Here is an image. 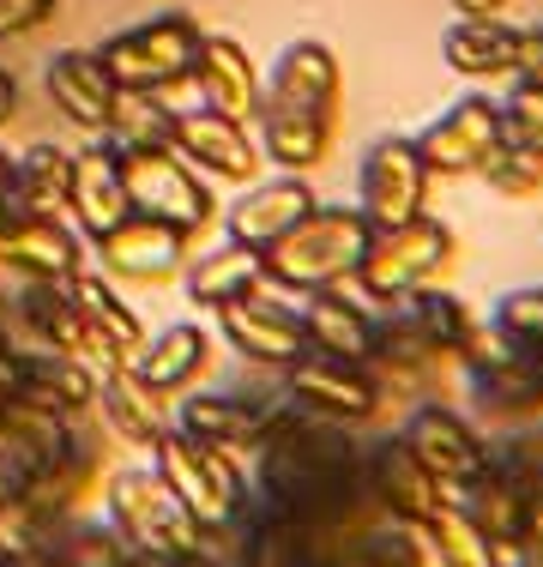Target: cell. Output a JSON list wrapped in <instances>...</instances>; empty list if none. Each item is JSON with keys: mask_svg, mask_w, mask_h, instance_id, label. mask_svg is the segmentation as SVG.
<instances>
[{"mask_svg": "<svg viewBox=\"0 0 543 567\" xmlns=\"http://www.w3.org/2000/svg\"><path fill=\"white\" fill-rule=\"evenodd\" d=\"M0 567H61V561H54V556H49V544H43V549H31V556H19V561H0Z\"/></svg>", "mask_w": 543, "mask_h": 567, "instance_id": "f5cc1de1", "label": "cell"}, {"mask_svg": "<svg viewBox=\"0 0 543 567\" xmlns=\"http://www.w3.org/2000/svg\"><path fill=\"white\" fill-rule=\"evenodd\" d=\"M501 140H508L501 103L483 97V91H465V97L447 103V110L434 115L423 133H417V157L429 164V175H447V182H459V175H478L483 157L495 152Z\"/></svg>", "mask_w": 543, "mask_h": 567, "instance_id": "4fadbf2b", "label": "cell"}, {"mask_svg": "<svg viewBox=\"0 0 543 567\" xmlns=\"http://www.w3.org/2000/svg\"><path fill=\"white\" fill-rule=\"evenodd\" d=\"M332 567H434V549L417 519H392L380 513L375 525H362L357 537L332 549Z\"/></svg>", "mask_w": 543, "mask_h": 567, "instance_id": "836d02e7", "label": "cell"}, {"mask_svg": "<svg viewBox=\"0 0 543 567\" xmlns=\"http://www.w3.org/2000/svg\"><path fill=\"white\" fill-rule=\"evenodd\" d=\"M98 381H103V374L91 369L85 357L24 344V393L19 399L43 404V411L66 416V423H91V416H98Z\"/></svg>", "mask_w": 543, "mask_h": 567, "instance_id": "4316f807", "label": "cell"}, {"mask_svg": "<svg viewBox=\"0 0 543 567\" xmlns=\"http://www.w3.org/2000/svg\"><path fill=\"white\" fill-rule=\"evenodd\" d=\"M447 502H453L489 544H495L501 567H513L525 537L543 532V502H532V495H525L513 477H501L495 465H483L478 477H465V483H447Z\"/></svg>", "mask_w": 543, "mask_h": 567, "instance_id": "e0dca14e", "label": "cell"}, {"mask_svg": "<svg viewBox=\"0 0 543 567\" xmlns=\"http://www.w3.org/2000/svg\"><path fill=\"white\" fill-rule=\"evenodd\" d=\"M170 145L187 157L206 182H229V187H248L260 182V140L248 133V121H229L217 110H175Z\"/></svg>", "mask_w": 543, "mask_h": 567, "instance_id": "ac0fdd59", "label": "cell"}, {"mask_svg": "<svg viewBox=\"0 0 543 567\" xmlns=\"http://www.w3.org/2000/svg\"><path fill=\"white\" fill-rule=\"evenodd\" d=\"M49 532H54V519L37 513L24 495L0 502V561H19V556H31V549H43Z\"/></svg>", "mask_w": 543, "mask_h": 567, "instance_id": "60d3db41", "label": "cell"}, {"mask_svg": "<svg viewBox=\"0 0 543 567\" xmlns=\"http://www.w3.org/2000/svg\"><path fill=\"white\" fill-rule=\"evenodd\" d=\"M0 327H12V308H0Z\"/></svg>", "mask_w": 543, "mask_h": 567, "instance_id": "11a10c76", "label": "cell"}, {"mask_svg": "<svg viewBox=\"0 0 543 567\" xmlns=\"http://www.w3.org/2000/svg\"><path fill=\"white\" fill-rule=\"evenodd\" d=\"M508 7H513V0H453L459 19H501Z\"/></svg>", "mask_w": 543, "mask_h": 567, "instance_id": "681fc988", "label": "cell"}, {"mask_svg": "<svg viewBox=\"0 0 543 567\" xmlns=\"http://www.w3.org/2000/svg\"><path fill=\"white\" fill-rule=\"evenodd\" d=\"M441 61L459 79H513L520 73V24L508 19H453L441 31Z\"/></svg>", "mask_w": 543, "mask_h": 567, "instance_id": "83f0119b", "label": "cell"}, {"mask_svg": "<svg viewBox=\"0 0 543 567\" xmlns=\"http://www.w3.org/2000/svg\"><path fill=\"white\" fill-rule=\"evenodd\" d=\"M98 423L127 447H157L175 429V393L140 381L133 369H109L98 381Z\"/></svg>", "mask_w": 543, "mask_h": 567, "instance_id": "cb8c5ba5", "label": "cell"}, {"mask_svg": "<svg viewBox=\"0 0 543 567\" xmlns=\"http://www.w3.org/2000/svg\"><path fill=\"white\" fill-rule=\"evenodd\" d=\"M54 19V0H0V43L37 31V24Z\"/></svg>", "mask_w": 543, "mask_h": 567, "instance_id": "f6af8a7d", "label": "cell"}, {"mask_svg": "<svg viewBox=\"0 0 543 567\" xmlns=\"http://www.w3.org/2000/svg\"><path fill=\"white\" fill-rule=\"evenodd\" d=\"M399 308L411 315V327L423 332L447 362H459V357H465V344L478 339V315H471L453 290H441V284H423V290L399 296Z\"/></svg>", "mask_w": 543, "mask_h": 567, "instance_id": "e575fe53", "label": "cell"}, {"mask_svg": "<svg viewBox=\"0 0 543 567\" xmlns=\"http://www.w3.org/2000/svg\"><path fill=\"white\" fill-rule=\"evenodd\" d=\"M266 284V254L260 248H242V241H217L212 254H199L194 266H182V290L194 308H206L217 315L224 302H242L248 290H260Z\"/></svg>", "mask_w": 543, "mask_h": 567, "instance_id": "f546056e", "label": "cell"}, {"mask_svg": "<svg viewBox=\"0 0 543 567\" xmlns=\"http://www.w3.org/2000/svg\"><path fill=\"white\" fill-rule=\"evenodd\" d=\"M121 182H127V206L145 212V218L182 224L187 236H206V229L224 218V199L217 187L187 164L175 145H140V152H115Z\"/></svg>", "mask_w": 543, "mask_h": 567, "instance_id": "52a82bcc", "label": "cell"}, {"mask_svg": "<svg viewBox=\"0 0 543 567\" xmlns=\"http://www.w3.org/2000/svg\"><path fill=\"white\" fill-rule=\"evenodd\" d=\"M170 127H175V110L157 97V91H121V85H115L103 145H115V152H140V145H170Z\"/></svg>", "mask_w": 543, "mask_h": 567, "instance_id": "d590c367", "label": "cell"}, {"mask_svg": "<svg viewBox=\"0 0 543 567\" xmlns=\"http://www.w3.org/2000/svg\"><path fill=\"white\" fill-rule=\"evenodd\" d=\"M199 37L206 31H199L194 12H157V19H140V24H127V31L103 37L98 61L121 91H157L163 97V91L187 85Z\"/></svg>", "mask_w": 543, "mask_h": 567, "instance_id": "8992f818", "label": "cell"}, {"mask_svg": "<svg viewBox=\"0 0 543 567\" xmlns=\"http://www.w3.org/2000/svg\"><path fill=\"white\" fill-rule=\"evenodd\" d=\"M478 182H483L495 199H513V206H525V199H537V194H543V152L508 133V140H501L495 152L483 157Z\"/></svg>", "mask_w": 543, "mask_h": 567, "instance_id": "74e56055", "label": "cell"}, {"mask_svg": "<svg viewBox=\"0 0 543 567\" xmlns=\"http://www.w3.org/2000/svg\"><path fill=\"white\" fill-rule=\"evenodd\" d=\"M320 206V194L308 187V175H272V182H248L236 206H224V236L242 248H272L278 236H290L308 212Z\"/></svg>", "mask_w": 543, "mask_h": 567, "instance_id": "7402d4cb", "label": "cell"}, {"mask_svg": "<svg viewBox=\"0 0 543 567\" xmlns=\"http://www.w3.org/2000/svg\"><path fill=\"white\" fill-rule=\"evenodd\" d=\"M19 393H24V344L12 339V327H0V416Z\"/></svg>", "mask_w": 543, "mask_h": 567, "instance_id": "bcb514c9", "label": "cell"}, {"mask_svg": "<svg viewBox=\"0 0 543 567\" xmlns=\"http://www.w3.org/2000/svg\"><path fill=\"white\" fill-rule=\"evenodd\" d=\"M375 241V224L362 218V206H315L290 236H278L266 248V284L272 290H326V284H350Z\"/></svg>", "mask_w": 543, "mask_h": 567, "instance_id": "3957f363", "label": "cell"}, {"mask_svg": "<svg viewBox=\"0 0 543 567\" xmlns=\"http://www.w3.org/2000/svg\"><path fill=\"white\" fill-rule=\"evenodd\" d=\"M217 561H224V556H217ZM224 567H236V561H224Z\"/></svg>", "mask_w": 543, "mask_h": 567, "instance_id": "9f6ffc18", "label": "cell"}, {"mask_svg": "<svg viewBox=\"0 0 543 567\" xmlns=\"http://www.w3.org/2000/svg\"><path fill=\"white\" fill-rule=\"evenodd\" d=\"M187 85L199 91V110H217L229 121H254V110H260V66H254L248 49H242L236 37H224V31L199 37V55H194Z\"/></svg>", "mask_w": 543, "mask_h": 567, "instance_id": "603a6c76", "label": "cell"}, {"mask_svg": "<svg viewBox=\"0 0 543 567\" xmlns=\"http://www.w3.org/2000/svg\"><path fill=\"white\" fill-rule=\"evenodd\" d=\"M459 374H465V404L478 423L513 429L543 416V344L508 339L501 327L478 320V339L459 357Z\"/></svg>", "mask_w": 543, "mask_h": 567, "instance_id": "277c9868", "label": "cell"}, {"mask_svg": "<svg viewBox=\"0 0 543 567\" xmlns=\"http://www.w3.org/2000/svg\"><path fill=\"white\" fill-rule=\"evenodd\" d=\"M399 435L411 441V453L423 458L441 483H465L489 465V441L478 435V423H465V416H459L453 404H441V399L404 404Z\"/></svg>", "mask_w": 543, "mask_h": 567, "instance_id": "ffe728a7", "label": "cell"}, {"mask_svg": "<svg viewBox=\"0 0 543 567\" xmlns=\"http://www.w3.org/2000/svg\"><path fill=\"white\" fill-rule=\"evenodd\" d=\"M423 537H429V549H434V567H501L495 561V544H489V537L453 502L434 513V519H423Z\"/></svg>", "mask_w": 543, "mask_h": 567, "instance_id": "f35d334b", "label": "cell"}, {"mask_svg": "<svg viewBox=\"0 0 543 567\" xmlns=\"http://www.w3.org/2000/svg\"><path fill=\"white\" fill-rule=\"evenodd\" d=\"M66 290H73L79 315L91 320V332H98V339L115 350L121 362H133L145 350V320H140V308H127V296L115 290V278L85 272V266H79V272L66 278Z\"/></svg>", "mask_w": 543, "mask_h": 567, "instance_id": "1f68e13d", "label": "cell"}, {"mask_svg": "<svg viewBox=\"0 0 543 567\" xmlns=\"http://www.w3.org/2000/svg\"><path fill=\"white\" fill-rule=\"evenodd\" d=\"M453 266H459V236L423 212V218H411L399 229H375V241H369V254H362L350 284L369 302H399V296L423 290V284H441Z\"/></svg>", "mask_w": 543, "mask_h": 567, "instance_id": "ba28073f", "label": "cell"}, {"mask_svg": "<svg viewBox=\"0 0 543 567\" xmlns=\"http://www.w3.org/2000/svg\"><path fill=\"white\" fill-rule=\"evenodd\" d=\"M206 362H212V332L194 327V320H175L157 339H145V350L133 357V374L163 386V393H187L206 374Z\"/></svg>", "mask_w": 543, "mask_h": 567, "instance_id": "4dcf8cb0", "label": "cell"}, {"mask_svg": "<svg viewBox=\"0 0 543 567\" xmlns=\"http://www.w3.org/2000/svg\"><path fill=\"white\" fill-rule=\"evenodd\" d=\"M278 386H284L290 404L338 416V423H375V416L387 411L375 374L362 369V362H350V357H326V350H303L296 362H284Z\"/></svg>", "mask_w": 543, "mask_h": 567, "instance_id": "7c38bea8", "label": "cell"}, {"mask_svg": "<svg viewBox=\"0 0 543 567\" xmlns=\"http://www.w3.org/2000/svg\"><path fill=\"white\" fill-rule=\"evenodd\" d=\"M338 115H345V73L320 37H296L278 49L272 79L260 85V157L284 175H308L332 152Z\"/></svg>", "mask_w": 543, "mask_h": 567, "instance_id": "7a4b0ae2", "label": "cell"}, {"mask_svg": "<svg viewBox=\"0 0 543 567\" xmlns=\"http://www.w3.org/2000/svg\"><path fill=\"white\" fill-rule=\"evenodd\" d=\"M49 556L61 567H127L133 549L115 537V525H109V519L66 513V519H54V532H49Z\"/></svg>", "mask_w": 543, "mask_h": 567, "instance_id": "8d00e7d4", "label": "cell"}, {"mask_svg": "<svg viewBox=\"0 0 543 567\" xmlns=\"http://www.w3.org/2000/svg\"><path fill=\"white\" fill-rule=\"evenodd\" d=\"M127 182H121V164H115V145L91 140L85 152H73V199H66V218L85 241L109 236L121 218H127Z\"/></svg>", "mask_w": 543, "mask_h": 567, "instance_id": "484cf974", "label": "cell"}, {"mask_svg": "<svg viewBox=\"0 0 543 567\" xmlns=\"http://www.w3.org/2000/svg\"><path fill=\"white\" fill-rule=\"evenodd\" d=\"M127 567H224V561H217L212 544H199L187 556H127Z\"/></svg>", "mask_w": 543, "mask_h": 567, "instance_id": "7dc6e473", "label": "cell"}, {"mask_svg": "<svg viewBox=\"0 0 543 567\" xmlns=\"http://www.w3.org/2000/svg\"><path fill=\"white\" fill-rule=\"evenodd\" d=\"M85 266V236L49 212L0 206V272L12 278H73Z\"/></svg>", "mask_w": 543, "mask_h": 567, "instance_id": "d6986e66", "label": "cell"}, {"mask_svg": "<svg viewBox=\"0 0 543 567\" xmlns=\"http://www.w3.org/2000/svg\"><path fill=\"white\" fill-rule=\"evenodd\" d=\"M513 567H543V532H532L520 544V556H513Z\"/></svg>", "mask_w": 543, "mask_h": 567, "instance_id": "816d5d0a", "label": "cell"}, {"mask_svg": "<svg viewBox=\"0 0 543 567\" xmlns=\"http://www.w3.org/2000/svg\"><path fill=\"white\" fill-rule=\"evenodd\" d=\"M187 241L194 236H187L182 224L127 212L109 236L91 241V254H98L103 278H115V284H170L187 266Z\"/></svg>", "mask_w": 543, "mask_h": 567, "instance_id": "2e32d148", "label": "cell"}, {"mask_svg": "<svg viewBox=\"0 0 543 567\" xmlns=\"http://www.w3.org/2000/svg\"><path fill=\"white\" fill-rule=\"evenodd\" d=\"M489 327H501L508 339L543 344V284H520V290H501L489 308Z\"/></svg>", "mask_w": 543, "mask_h": 567, "instance_id": "b9f144b4", "label": "cell"}, {"mask_svg": "<svg viewBox=\"0 0 543 567\" xmlns=\"http://www.w3.org/2000/svg\"><path fill=\"white\" fill-rule=\"evenodd\" d=\"M37 465H43V447H31V441L0 416V502L24 495V483L37 477Z\"/></svg>", "mask_w": 543, "mask_h": 567, "instance_id": "ee69618b", "label": "cell"}, {"mask_svg": "<svg viewBox=\"0 0 543 567\" xmlns=\"http://www.w3.org/2000/svg\"><path fill=\"white\" fill-rule=\"evenodd\" d=\"M217 332H224V344L236 350V357H248L254 369H272V374L308 350L303 308H296V302H278V296H272V284L248 290L242 302H224V308H217Z\"/></svg>", "mask_w": 543, "mask_h": 567, "instance_id": "9a60e30c", "label": "cell"}, {"mask_svg": "<svg viewBox=\"0 0 543 567\" xmlns=\"http://www.w3.org/2000/svg\"><path fill=\"white\" fill-rule=\"evenodd\" d=\"M429 182L434 175L417 157V140L380 133V140H369V152L357 164V206L375 229H399L429 212Z\"/></svg>", "mask_w": 543, "mask_h": 567, "instance_id": "30bf717a", "label": "cell"}, {"mask_svg": "<svg viewBox=\"0 0 543 567\" xmlns=\"http://www.w3.org/2000/svg\"><path fill=\"white\" fill-rule=\"evenodd\" d=\"M501 121H508L513 140H525V145H537V152H543V79L513 73L508 79V97H501Z\"/></svg>", "mask_w": 543, "mask_h": 567, "instance_id": "7bdbcfd3", "label": "cell"}, {"mask_svg": "<svg viewBox=\"0 0 543 567\" xmlns=\"http://www.w3.org/2000/svg\"><path fill=\"white\" fill-rule=\"evenodd\" d=\"M43 91H49L54 110H61L66 127H79L85 140H103L109 103H115V79L103 73L98 49H61V55H49Z\"/></svg>", "mask_w": 543, "mask_h": 567, "instance_id": "d4e9b609", "label": "cell"}, {"mask_svg": "<svg viewBox=\"0 0 543 567\" xmlns=\"http://www.w3.org/2000/svg\"><path fill=\"white\" fill-rule=\"evenodd\" d=\"M369 489L392 519L423 525L447 507V483L411 453V441H404L399 429H392V435H369Z\"/></svg>", "mask_w": 543, "mask_h": 567, "instance_id": "44dd1931", "label": "cell"}, {"mask_svg": "<svg viewBox=\"0 0 543 567\" xmlns=\"http://www.w3.org/2000/svg\"><path fill=\"white\" fill-rule=\"evenodd\" d=\"M152 465L206 532H217V525L242 507V495H248V471H242V458L229 447H217V441L187 435V429H170V435L157 441Z\"/></svg>", "mask_w": 543, "mask_h": 567, "instance_id": "9c48e42d", "label": "cell"}, {"mask_svg": "<svg viewBox=\"0 0 543 567\" xmlns=\"http://www.w3.org/2000/svg\"><path fill=\"white\" fill-rule=\"evenodd\" d=\"M66 199H73V152L66 145H24L12 157V194L7 206L19 212H49V218H66Z\"/></svg>", "mask_w": 543, "mask_h": 567, "instance_id": "d6a6232c", "label": "cell"}, {"mask_svg": "<svg viewBox=\"0 0 543 567\" xmlns=\"http://www.w3.org/2000/svg\"><path fill=\"white\" fill-rule=\"evenodd\" d=\"M387 308H392V315L375 320V344H369V357H362V369L375 374L380 399H387V404L441 399V386H447V357L411 327V315H404L399 302H387Z\"/></svg>", "mask_w": 543, "mask_h": 567, "instance_id": "8fae6325", "label": "cell"}, {"mask_svg": "<svg viewBox=\"0 0 543 567\" xmlns=\"http://www.w3.org/2000/svg\"><path fill=\"white\" fill-rule=\"evenodd\" d=\"M520 73L543 79V24H520Z\"/></svg>", "mask_w": 543, "mask_h": 567, "instance_id": "c3c4849f", "label": "cell"}, {"mask_svg": "<svg viewBox=\"0 0 543 567\" xmlns=\"http://www.w3.org/2000/svg\"><path fill=\"white\" fill-rule=\"evenodd\" d=\"M103 519L133 556H187L206 544V525L157 477V465H127L103 477Z\"/></svg>", "mask_w": 543, "mask_h": 567, "instance_id": "5b68a950", "label": "cell"}, {"mask_svg": "<svg viewBox=\"0 0 543 567\" xmlns=\"http://www.w3.org/2000/svg\"><path fill=\"white\" fill-rule=\"evenodd\" d=\"M12 115H19V79H12L7 66H0V127H7Z\"/></svg>", "mask_w": 543, "mask_h": 567, "instance_id": "f907efd6", "label": "cell"}, {"mask_svg": "<svg viewBox=\"0 0 543 567\" xmlns=\"http://www.w3.org/2000/svg\"><path fill=\"white\" fill-rule=\"evenodd\" d=\"M7 194H12V152H0V206H7Z\"/></svg>", "mask_w": 543, "mask_h": 567, "instance_id": "db71d44e", "label": "cell"}, {"mask_svg": "<svg viewBox=\"0 0 543 567\" xmlns=\"http://www.w3.org/2000/svg\"><path fill=\"white\" fill-rule=\"evenodd\" d=\"M284 411H290L284 386L278 393H242V386H224V393H175V429H187L199 441H217L229 453H254L278 429Z\"/></svg>", "mask_w": 543, "mask_h": 567, "instance_id": "5bb4252c", "label": "cell"}, {"mask_svg": "<svg viewBox=\"0 0 543 567\" xmlns=\"http://www.w3.org/2000/svg\"><path fill=\"white\" fill-rule=\"evenodd\" d=\"M296 308H303V327H308V350H326V357H350V362L369 357V344H375V315L362 308V296L345 290V284L308 290Z\"/></svg>", "mask_w": 543, "mask_h": 567, "instance_id": "f1b7e54d", "label": "cell"}, {"mask_svg": "<svg viewBox=\"0 0 543 567\" xmlns=\"http://www.w3.org/2000/svg\"><path fill=\"white\" fill-rule=\"evenodd\" d=\"M489 465H495L501 477L520 483V489L532 495V502H543V416L501 429V435L489 441Z\"/></svg>", "mask_w": 543, "mask_h": 567, "instance_id": "ab89813d", "label": "cell"}, {"mask_svg": "<svg viewBox=\"0 0 543 567\" xmlns=\"http://www.w3.org/2000/svg\"><path fill=\"white\" fill-rule=\"evenodd\" d=\"M248 483L266 495L278 513H290L296 525L326 544V561L345 537H357L362 525H375L380 507L369 489V435L362 423H338L320 411H290L278 416V429L254 447Z\"/></svg>", "mask_w": 543, "mask_h": 567, "instance_id": "6da1fadb", "label": "cell"}]
</instances>
